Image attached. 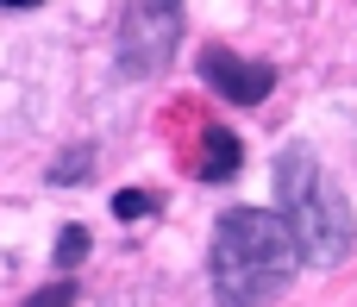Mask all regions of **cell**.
Masks as SVG:
<instances>
[{
  "label": "cell",
  "mask_w": 357,
  "mask_h": 307,
  "mask_svg": "<svg viewBox=\"0 0 357 307\" xmlns=\"http://www.w3.org/2000/svg\"><path fill=\"white\" fill-rule=\"evenodd\" d=\"M182 44V0H132L119 6V38H113V57H119V75L126 82H144L157 75Z\"/></svg>",
  "instance_id": "3"
},
{
  "label": "cell",
  "mask_w": 357,
  "mask_h": 307,
  "mask_svg": "<svg viewBox=\"0 0 357 307\" xmlns=\"http://www.w3.org/2000/svg\"><path fill=\"white\" fill-rule=\"evenodd\" d=\"M113 214H119L126 226H132V220H151V214H157V195H144V188H119V195H113Z\"/></svg>",
  "instance_id": "8"
},
{
  "label": "cell",
  "mask_w": 357,
  "mask_h": 307,
  "mask_svg": "<svg viewBox=\"0 0 357 307\" xmlns=\"http://www.w3.org/2000/svg\"><path fill=\"white\" fill-rule=\"evenodd\" d=\"M276 214L289 220L295 245L307 264H345L357 245V214L351 201L320 176V157L307 144H289L276 157Z\"/></svg>",
  "instance_id": "2"
},
{
  "label": "cell",
  "mask_w": 357,
  "mask_h": 307,
  "mask_svg": "<svg viewBox=\"0 0 357 307\" xmlns=\"http://www.w3.org/2000/svg\"><path fill=\"white\" fill-rule=\"evenodd\" d=\"M201 82H207L220 100H232V107H264L270 88H276V69L257 63V57H238V50H226V44H207V50H201Z\"/></svg>",
  "instance_id": "4"
},
{
  "label": "cell",
  "mask_w": 357,
  "mask_h": 307,
  "mask_svg": "<svg viewBox=\"0 0 357 307\" xmlns=\"http://www.w3.org/2000/svg\"><path fill=\"white\" fill-rule=\"evenodd\" d=\"M82 257H88V226H63V232H56V270L69 276Z\"/></svg>",
  "instance_id": "7"
},
{
  "label": "cell",
  "mask_w": 357,
  "mask_h": 307,
  "mask_svg": "<svg viewBox=\"0 0 357 307\" xmlns=\"http://www.w3.org/2000/svg\"><path fill=\"white\" fill-rule=\"evenodd\" d=\"M301 264L307 257H301L289 220L264 214V207L220 214L213 245H207V276H213V301L220 307H276Z\"/></svg>",
  "instance_id": "1"
},
{
  "label": "cell",
  "mask_w": 357,
  "mask_h": 307,
  "mask_svg": "<svg viewBox=\"0 0 357 307\" xmlns=\"http://www.w3.org/2000/svg\"><path fill=\"white\" fill-rule=\"evenodd\" d=\"M25 307H75V283H69V276H56L50 289H38Z\"/></svg>",
  "instance_id": "9"
},
{
  "label": "cell",
  "mask_w": 357,
  "mask_h": 307,
  "mask_svg": "<svg viewBox=\"0 0 357 307\" xmlns=\"http://www.w3.org/2000/svg\"><path fill=\"white\" fill-rule=\"evenodd\" d=\"M94 176V144H69L56 163H50V182L56 188H69V182H88Z\"/></svg>",
  "instance_id": "6"
},
{
  "label": "cell",
  "mask_w": 357,
  "mask_h": 307,
  "mask_svg": "<svg viewBox=\"0 0 357 307\" xmlns=\"http://www.w3.org/2000/svg\"><path fill=\"white\" fill-rule=\"evenodd\" d=\"M238 163H245L238 132L207 126V132H201V163H195V176H201V182H232V176H238Z\"/></svg>",
  "instance_id": "5"
}]
</instances>
